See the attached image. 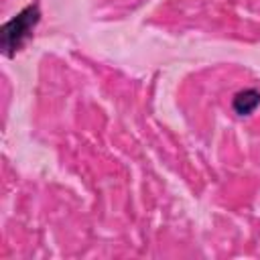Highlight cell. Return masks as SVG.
<instances>
[{
	"mask_svg": "<svg viewBox=\"0 0 260 260\" xmlns=\"http://www.w3.org/2000/svg\"><path fill=\"white\" fill-rule=\"evenodd\" d=\"M41 20V6L39 2L26 4L20 12H16L10 20H6L0 26V51L6 57H12L16 51L22 49V45L32 35L35 26Z\"/></svg>",
	"mask_w": 260,
	"mask_h": 260,
	"instance_id": "6da1fadb",
	"label": "cell"
},
{
	"mask_svg": "<svg viewBox=\"0 0 260 260\" xmlns=\"http://www.w3.org/2000/svg\"><path fill=\"white\" fill-rule=\"evenodd\" d=\"M260 106V91L256 87H246L238 91L232 100V110L238 116H250Z\"/></svg>",
	"mask_w": 260,
	"mask_h": 260,
	"instance_id": "7a4b0ae2",
	"label": "cell"
}]
</instances>
